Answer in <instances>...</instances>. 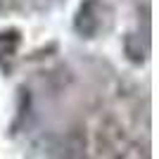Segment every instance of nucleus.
<instances>
[{
	"label": "nucleus",
	"instance_id": "obj_2",
	"mask_svg": "<svg viewBox=\"0 0 159 159\" xmlns=\"http://www.w3.org/2000/svg\"><path fill=\"white\" fill-rule=\"evenodd\" d=\"M19 45H21L19 31H14V29L0 31V60H2V57H12V55L19 50Z\"/></svg>",
	"mask_w": 159,
	"mask_h": 159
},
{
	"label": "nucleus",
	"instance_id": "obj_1",
	"mask_svg": "<svg viewBox=\"0 0 159 159\" xmlns=\"http://www.w3.org/2000/svg\"><path fill=\"white\" fill-rule=\"evenodd\" d=\"M100 0H83L74 17V31L81 38H95L102 29V17H100Z\"/></svg>",
	"mask_w": 159,
	"mask_h": 159
},
{
	"label": "nucleus",
	"instance_id": "obj_3",
	"mask_svg": "<svg viewBox=\"0 0 159 159\" xmlns=\"http://www.w3.org/2000/svg\"><path fill=\"white\" fill-rule=\"evenodd\" d=\"M145 48L140 45V38H135V33H128L126 36V55H128V60L135 62V64H140V62L145 60Z\"/></svg>",
	"mask_w": 159,
	"mask_h": 159
}]
</instances>
